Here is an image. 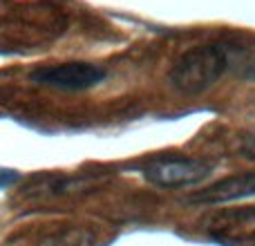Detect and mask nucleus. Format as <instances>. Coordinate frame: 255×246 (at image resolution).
Returning <instances> with one entry per match:
<instances>
[{"mask_svg":"<svg viewBox=\"0 0 255 246\" xmlns=\"http://www.w3.org/2000/svg\"><path fill=\"white\" fill-rule=\"evenodd\" d=\"M229 63V47L217 43L197 45L177 58L168 72V81L181 94H202L224 76Z\"/></svg>","mask_w":255,"mask_h":246,"instance_id":"f257e3e1","label":"nucleus"},{"mask_svg":"<svg viewBox=\"0 0 255 246\" xmlns=\"http://www.w3.org/2000/svg\"><path fill=\"white\" fill-rule=\"evenodd\" d=\"M213 170V163L195 157H157L143 166V177L159 188H184L204 181Z\"/></svg>","mask_w":255,"mask_h":246,"instance_id":"f03ea898","label":"nucleus"},{"mask_svg":"<svg viewBox=\"0 0 255 246\" xmlns=\"http://www.w3.org/2000/svg\"><path fill=\"white\" fill-rule=\"evenodd\" d=\"M29 79L38 85L54 90H67V92H79L90 90L106 79V70L92 63L70 61L56 63V65H43L29 74Z\"/></svg>","mask_w":255,"mask_h":246,"instance_id":"7ed1b4c3","label":"nucleus"},{"mask_svg":"<svg viewBox=\"0 0 255 246\" xmlns=\"http://www.w3.org/2000/svg\"><path fill=\"white\" fill-rule=\"evenodd\" d=\"M206 233L222 246H255V206L213 213L206 220Z\"/></svg>","mask_w":255,"mask_h":246,"instance_id":"20e7f679","label":"nucleus"},{"mask_svg":"<svg viewBox=\"0 0 255 246\" xmlns=\"http://www.w3.org/2000/svg\"><path fill=\"white\" fill-rule=\"evenodd\" d=\"M255 195V172H238V175L224 177V179L211 184L208 188L197 190L190 195L195 204H226L235 199H244Z\"/></svg>","mask_w":255,"mask_h":246,"instance_id":"39448f33","label":"nucleus"},{"mask_svg":"<svg viewBox=\"0 0 255 246\" xmlns=\"http://www.w3.org/2000/svg\"><path fill=\"white\" fill-rule=\"evenodd\" d=\"M34 246H99V238L88 226H70L49 233Z\"/></svg>","mask_w":255,"mask_h":246,"instance_id":"423d86ee","label":"nucleus"},{"mask_svg":"<svg viewBox=\"0 0 255 246\" xmlns=\"http://www.w3.org/2000/svg\"><path fill=\"white\" fill-rule=\"evenodd\" d=\"M240 152L247 159H253L255 161V127L249 132H244V136L240 139Z\"/></svg>","mask_w":255,"mask_h":246,"instance_id":"0eeeda50","label":"nucleus"},{"mask_svg":"<svg viewBox=\"0 0 255 246\" xmlns=\"http://www.w3.org/2000/svg\"><path fill=\"white\" fill-rule=\"evenodd\" d=\"M18 179H20V175H18L16 170H11V168H0V188H7V186L16 184Z\"/></svg>","mask_w":255,"mask_h":246,"instance_id":"6e6552de","label":"nucleus"}]
</instances>
